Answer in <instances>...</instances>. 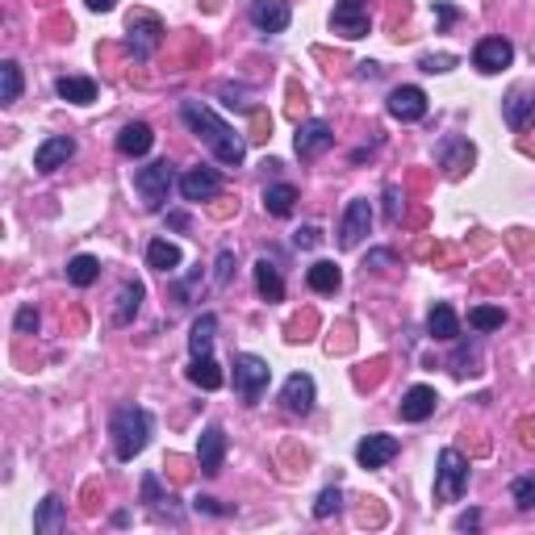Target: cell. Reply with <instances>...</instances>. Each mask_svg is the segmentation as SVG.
<instances>
[{"label":"cell","mask_w":535,"mask_h":535,"mask_svg":"<svg viewBox=\"0 0 535 535\" xmlns=\"http://www.w3.org/2000/svg\"><path fill=\"white\" fill-rule=\"evenodd\" d=\"M435 17H439V25H452L456 22V9L452 5H435Z\"/></svg>","instance_id":"cell-43"},{"label":"cell","mask_w":535,"mask_h":535,"mask_svg":"<svg viewBox=\"0 0 535 535\" xmlns=\"http://www.w3.org/2000/svg\"><path fill=\"white\" fill-rule=\"evenodd\" d=\"M230 272H234V252H230V247H222V252H218V276H214V284H230Z\"/></svg>","instance_id":"cell-39"},{"label":"cell","mask_w":535,"mask_h":535,"mask_svg":"<svg viewBox=\"0 0 535 535\" xmlns=\"http://www.w3.org/2000/svg\"><path fill=\"white\" fill-rule=\"evenodd\" d=\"M17 97H22V67L5 59L0 63V105H13Z\"/></svg>","instance_id":"cell-34"},{"label":"cell","mask_w":535,"mask_h":535,"mask_svg":"<svg viewBox=\"0 0 535 535\" xmlns=\"http://www.w3.org/2000/svg\"><path fill=\"white\" fill-rule=\"evenodd\" d=\"M247 17H252V25L260 33H284L289 30V22H293V13H289L284 0H252Z\"/></svg>","instance_id":"cell-12"},{"label":"cell","mask_w":535,"mask_h":535,"mask_svg":"<svg viewBox=\"0 0 535 535\" xmlns=\"http://www.w3.org/2000/svg\"><path fill=\"white\" fill-rule=\"evenodd\" d=\"M172 164L167 159H159V164H147V167H139L134 172V188H139V197H142V205L151 209V214H159L164 209V201H167V193H172Z\"/></svg>","instance_id":"cell-5"},{"label":"cell","mask_w":535,"mask_h":535,"mask_svg":"<svg viewBox=\"0 0 535 535\" xmlns=\"http://www.w3.org/2000/svg\"><path fill=\"white\" fill-rule=\"evenodd\" d=\"M318 243H322V230L318 226H301L293 234V247H301V252H310V247H318Z\"/></svg>","instance_id":"cell-38"},{"label":"cell","mask_w":535,"mask_h":535,"mask_svg":"<svg viewBox=\"0 0 535 535\" xmlns=\"http://www.w3.org/2000/svg\"><path fill=\"white\" fill-rule=\"evenodd\" d=\"M222 460H226V431H222L218 423L205 426L197 439V464L205 477H218L222 473Z\"/></svg>","instance_id":"cell-13"},{"label":"cell","mask_w":535,"mask_h":535,"mask_svg":"<svg viewBox=\"0 0 535 535\" xmlns=\"http://www.w3.org/2000/svg\"><path fill=\"white\" fill-rule=\"evenodd\" d=\"M188 381L197 385V389H205V394H214V389L226 385V372L218 368L214 356H193V364H188Z\"/></svg>","instance_id":"cell-24"},{"label":"cell","mask_w":535,"mask_h":535,"mask_svg":"<svg viewBox=\"0 0 535 535\" xmlns=\"http://www.w3.org/2000/svg\"><path fill=\"white\" fill-rule=\"evenodd\" d=\"M469 327L481 330V335H485V330H502L506 327V310L502 306H473L469 310Z\"/></svg>","instance_id":"cell-32"},{"label":"cell","mask_w":535,"mask_h":535,"mask_svg":"<svg viewBox=\"0 0 535 535\" xmlns=\"http://www.w3.org/2000/svg\"><path fill=\"white\" fill-rule=\"evenodd\" d=\"M151 431H155V418L151 410L142 406H118L110 418V439H113V456L118 460H134L147 444H151Z\"/></svg>","instance_id":"cell-2"},{"label":"cell","mask_w":535,"mask_h":535,"mask_svg":"<svg viewBox=\"0 0 535 535\" xmlns=\"http://www.w3.org/2000/svg\"><path fill=\"white\" fill-rule=\"evenodd\" d=\"M330 142H335V130H330L327 121H301L297 126V139H293V151L297 159H318L322 151H330Z\"/></svg>","instance_id":"cell-10"},{"label":"cell","mask_w":535,"mask_h":535,"mask_svg":"<svg viewBox=\"0 0 535 535\" xmlns=\"http://www.w3.org/2000/svg\"><path fill=\"white\" fill-rule=\"evenodd\" d=\"M426 330L435 339H444V343H452V339L460 335V318H456V310L448 306V301H439L431 314H426Z\"/></svg>","instance_id":"cell-28"},{"label":"cell","mask_w":535,"mask_h":535,"mask_svg":"<svg viewBox=\"0 0 535 535\" xmlns=\"http://www.w3.org/2000/svg\"><path fill=\"white\" fill-rule=\"evenodd\" d=\"M180 118H185L188 130L197 134L209 151H214V159H218V164L239 167L243 159H247V142L230 130L226 121L209 110V105H201V100H185V105H180Z\"/></svg>","instance_id":"cell-1"},{"label":"cell","mask_w":535,"mask_h":535,"mask_svg":"<svg viewBox=\"0 0 535 535\" xmlns=\"http://www.w3.org/2000/svg\"><path fill=\"white\" fill-rule=\"evenodd\" d=\"M394 456H397V439L394 435H368V439H360V448H356L360 469H385Z\"/></svg>","instance_id":"cell-20"},{"label":"cell","mask_w":535,"mask_h":535,"mask_svg":"<svg viewBox=\"0 0 535 535\" xmlns=\"http://www.w3.org/2000/svg\"><path fill=\"white\" fill-rule=\"evenodd\" d=\"M76 155V139H67V134H55V139H46L38 151H33V167L38 172H59Z\"/></svg>","instance_id":"cell-17"},{"label":"cell","mask_w":535,"mask_h":535,"mask_svg":"<svg viewBox=\"0 0 535 535\" xmlns=\"http://www.w3.org/2000/svg\"><path fill=\"white\" fill-rule=\"evenodd\" d=\"M147 263H151L155 272L172 276L176 268H180V247H176V243H167V239H151V243H147Z\"/></svg>","instance_id":"cell-30"},{"label":"cell","mask_w":535,"mask_h":535,"mask_svg":"<svg viewBox=\"0 0 535 535\" xmlns=\"http://www.w3.org/2000/svg\"><path fill=\"white\" fill-rule=\"evenodd\" d=\"M464 490H469V460L460 456L456 448H444L435 469V498L439 502H456Z\"/></svg>","instance_id":"cell-4"},{"label":"cell","mask_w":535,"mask_h":535,"mask_svg":"<svg viewBox=\"0 0 535 535\" xmlns=\"http://www.w3.org/2000/svg\"><path fill=\"white\" fill-rule=\"evenodd\" d=\"M511 63H514V46L506 38H481L477 51H473V67H477L481 76H498Z\"/></svg>","instance_id":"cell-9"},{"label":"cell","mask_w":535,"mask_h":535,"mask_svg":"<svg viewBox=\"0 0 535 535\" xmlns=\"http://www.w3.org/2000/svg\"><path fill=\"white\" fill-rule=\"evenodd\" d=\"M126 30H130V51L139 63H147V59L159 51V43H164V22L147 9L130 13V25H126Z\"/></svg>","instance_id":"cell-6"},{"label":"cell","mask_w":535,"mask_h":535,"mask_svg":"<svg viewBox=\"0 0 535 535\" xmlns=\"http://www.w3.org/2000/svg\"><path fill=\"white\" fill-rule=\"evenodd\" d=\"M222 97H226V105L230 110H252V105H247V100H243V88H222Z\"/></svg>","instance_id":"cell-41"},{"label":"cell","mask_w":535,"mask_h":535,"mask_svg":"<svg viewBox=\"0 0 535 535\" xmlns=\"http://www.w3.org/2000/svg\"><path fill=\"white\" fill-rule=\"evenodd\" d=\"M100 276V263L92 255H76V260L67 263V281L76 284V289H88V284H97Z\"/></svg>","instance_id":"cell-33"},{"label":"cell","mask_w":535,"mask_h":535,"mask_svg":"<svg viewBox=\"0 0 535 535\" xmlns=\"http://www.w3.org/2000/svg\"><path fill=\"white\" fill-rule=\"evenodd\" d=\"M197 511H205V514H226V506H218L214 498H197Z\"/></svg>","instance_id":"cell-45"},{"label":"cell","mask_w":535,"mask_h":535,"mask_svg":"<svg viewBox=\"0 0 535 535\" xmlns=\"http://www.w3.org/2000/svg\"><path fill=\"white\" fill-rule=\"evenodd\" d=\"M372 226V205L364 197L348 201V209H343V222H339V247L343 252H351V247H360L364 234H368Z\"/></svg>","instance_id":"cell-8"},{"label":"cell","mask_w":535,"mask_h":535,"mask_svg":"<svg viewBox=\"0 0 535 535\" xmlns=\"http://www.w3.org/2000/svg\"><path fill=\"white\" fill-rule=\"evenodd\" d=\"M222 193V176L214 167H193V172L180 176V197L201 205V201H214Z\"/></svg>","instance_id":"cell-11"},{"label":"cell","mask_w":535,"mask_h":535,"mask_svg":"<svg viewBox=\"0 0 535 535\" xmlns=\"http://www.w3.org/2000/svg\"><path fill=\"white\" fill-rule=\"evenodd\" d=\"M214 339H218V314H201L188 330V356H209Z\"/></svg>","instance_id":"cell-25"},{"label":"cell","mask_w":535,"mask_h":535,"mask_svg":"<svg viewBox=\"0 0 535 535\" xmlns=\"http://www.w3.org/2000/svg\"><path fill=\"white\" fill-rule=\"evenodd\" d=\"M55 92L63 100H72V105H92V100H97V80H88V76H59L55 80Z\"/></svg>","instance_id":"cell-26"},{"label":"cell","mask_w":535,"mask_h":535,"mask_svg":"<svg viewBox=\"0 0 535 535\" xmlns=\"http://www.w3.org/2000/svg\"><path fill=\"white\" fill-rule=\"evenodd\" d=\"M389 260H394V255H389V252H372L364 268H381V263H389Z\"/></svg>","instance_id":"cell-46"},{"label":"cell","mask_w":535,"mask_h":535,"mask_svg":"<svg viewBox=\"0 0 535 535\" xmlns=\"http://www.w3.org/2000/svg\"><path fill=\"white\" fill-rule=\"evenodd\" d=\"M330 30L339 38H364L372 30V13L364 0H335V13H330Z\"/></svg>","instance_id":"cell-7"},{"label":"cell","mask_w":535,"mask_h":535,"mask_svg":"<svg viewBox=\"0 0 535 535\" xmlns=\"http://www.w3.org/2000/svg\"><path fill=\"white\" fill-rule=\"evenodd\" d=\"M314 397H318V389H314V377H310V372H293L281 389V402L289 415H310V410H314Z\"/></svg>","instance_id":"cell-14"},{"label":"cell","mask_w":535,"mask_h":535,"mask_svg":"<svg viewBox=\"0 0 535 535\" xmlns=\"http://www.w3.org/2000/svg\"><path fill=\"white\" fill-rule=\"evenodd\" d=\"M435 155H439V167L456 180V176H464V167L473 164V142L469 139H444Z\"/></svg>","instance_id":"cell-22"},{"label":"cell","mask_w":535,"mask_h":535,"mask_svg":"<svg viewBox=\"0 0 535 535\" xmlns=\"http://www.w3.org/2000/svg\"><path fill=\"white\" fill-rule=\"evenodd\" d=\"M306 281H310V289H314V293H339V284H343V272H339L330 260H318L314 268L306 272Z\"/></svg>","instance_id":"cell-31"},{"label":"cell","mask_w":535,"mask_h":535,"mask_svg":"<svg viewBox=\"0 0 535 535\" xmlns=\"http://www.w3.org/2000/svg\"><path fill=\"white\" fill-rule=\"evenodd\" d=\"M293 205H297V188L293 185H268L263 188V209L272 214V218H289L293 214Z\"/></svg>","instance_id":"cell-29"},{"label":"cell","mask_w":535,"mask_h":535,"mask_svg":"<svg viewBox=\"0 0 535 535\" xmlns=\"http://www.w3.org/2000/svg\"><path fill=\"white\" fill-rule=\"evenodd\" d=\"M360 76H364V80H372V76H381V67L372 63V59H364V63H360Z\"/></svg>","instance_id":"cell-47"},{"label":"cell","mask_w":535,"mask_h":535,"mask_svg":"<svg viewBox=\"0 0 535 535\" xmlns=\"http://www.w3.org/2000/svg\"><path fill=\"white\" fill-rule=\"evenodd\" d=\"M460 531H473V527H481V511H469V514H460L456 519Z\"/></svg>","instance_id":"cell-42"},{"label":"cell","mask_w":535,"mask_h":535,"mask_svg":"<svg viewBox=\"0 0 535 535\" xmlns=\"http://www.w3.org/2000/svg\"><path fill=\"white\" fill-rule=\"evenodd\" d=\"M67 527V502L59 493H46L38 511H33V531L38 535H59Z\"/></svg>","instance_id":"cell-21"},{"label":"cell","mask_w":535,"mask_h":535,"mask_svg":"<svg viewBox=\"0 0 535 535\" xmlns=\"http://www.w3.org/2000/svg\"><path fill=\"white\" fill-rule=\"evenodd\" d=\"M435 406H439L435 389H431V385H415V389H406L397 415H402V423H426V418L435 415Z\"/></svg>","instance_id":"cell-15"},{"label":"cell","mask_w":535,"mask_h":535,"mask_svg":"<svg viewBox=\"0 0 535 535\" xmlns=\"http://www.w3.org/2000/svg\"><path fill=\"white\" fill-rule=\"evenodd\" d=\"M84 5L92 13H113V9H118V0H84Z\"/></svg>","instance_id":"cell-44"},{"label":"cell","mask_w":535,"mask_h":535,"mask_svg":"<svg viewBox=\"0 0 535 535\" xmlns=\"http://www.w3.org/2000/svg\"><path fill=\"white\" fill-rule=\"evenodd\" d=\"M255 289H260L263 301H284V276L272 260H260L255 263Z\"/></svg>","instance_id":"cell-27"},{"label":"cell","mask_w":535,"mask_h":535,"mask_svg":"<svg viewBox=\"0 0 535 535\" xmlns=\"http://www.w3.org/2000/svg\"><path fill=\"white\" fill-rule=\"evenodd\" d=\"M339 506H343V490H339V485H330V490L318 493L314 519H330V514H339Z\"/></svg>","instance_id":"cell-36"},{"label":"cell","mask_w":535,"mask_h":535,"mask_svg":"<svg viewBox=\"0 0 535 535\" xmlns=\"http://www.w3.org/2000/svg\"><path fill=\"white\" fill-rule=\"evenodd\" d=\"M418 67L431 72V76H435V72H452V67H456V55H423L418 59Z\"/></svg>","instance_id":"cell-37"},{"label":"cell","mask_w":535,"mask_h":535,"mask_svg":"<svg viewBox=\"0 0 535 535\" xmlns=\"http://www.w3.org/2000/svg\"><path fill=\"white\" fill-rule=\"evenodd\" d=\"M389 113L397 121H423L426 118V92L415 84H402L389 92Z\"/></svg>","instance_id":"cell-16"},{"label":"cell","mask_w":535,"mask_h":535,"mask_svg":"<svg viewBox=\"0 0 535 535\" xmlns=\"http://www.w3.org/2000/svg\"><path fill=\"white\" fill-rule=\"evenodd\" d=\"M511 498L519 511H531L535 506V477H514L511 481Z\"/></svg>","instance_id":"cell-35"},{"label":"cell","mask_w":535,"mask_h":535,"mask_svg":"<svg viewBox=\"0 0 535 535\" xmlns=\"http://www.w3.org/2000/svg\"><path fill=\"white\" fill-rule=\"evenodd\" d=\"M268 381H272L268 360H260V356H252V351H239V356H234V389H239V397L247 406L260 402Z\"/></svg>","instance_id":"cell-3"},{"label":"cell","mask_w":535,"mask_h":535,"mask_svg":"<svg viewBox=\"0 0 535 535\" xmlns=\"http://www.w3.org/2000/svg\"><path fill=\"white\" fill-rule=\"evenodd\" d=\"M155 147V134L147 121H130V126H121L118 134V155H126V159H139V155H147Z\"/></svg>","instance_id":"cell-23"},{"label":"cell","mask_w":535,"mask_h":535,"mask_svg":"<svg viewBox=\"0 0 535 535\" xmlns=\"http://www.w3.org/2000/svg\"><path fill=\"white\" fill-rule=\"evenodd\" d=\"M142 297H147V289H142V281H126L118 289V297H113V310H110V322L113 327H130L134 314H139Z\"/></svg>","instance_id":"cell-18"},{"label":"cell","mask_w":535,"mask_h":535,"mask_svg":"<svg viewBox=\"0 0 535 535\" xmlns=\"http://www.w3.org/2000/svg\"><path fill=\"white\" fill-rule=\"evenodd\" d=\"M33 330H38V310L22 306L17 310V335H33Z\"/></svg>","instance_id":"cell-40"},{"label":"cell","mask_w":535,"mask_h":535,"mask_svg":"<svg viewBox=\"0 0 535 535\" xmlns=\"http://www.w3.org/2000/svg\"><path fill=\"white\" fill-rule=\"evenodd\" d=\"M502 118L511 130H523L527 121L535 118V88H511L502 100Z\"/></svg>","instance_id":"cell-19"}]
</instances>
